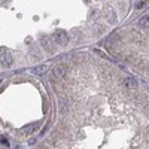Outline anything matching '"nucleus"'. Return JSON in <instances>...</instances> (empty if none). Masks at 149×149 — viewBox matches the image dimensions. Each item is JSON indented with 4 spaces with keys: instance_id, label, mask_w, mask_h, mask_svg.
I'll return each mask as SVG.
<instances>
[{
    "instance_id": "6",
    "label": "nucleus",
    "mask_w": 149,
    "mask_h": 149,
    "mask_svg": "<svg viewBox=\"0 0 149 149\" xmlns=\"http://www.w3.org/2000/svg\"><path fill=\"white\" fill-rule=\"evenodd\" d=\"M43 70H45V66H39V67L36 69V72H37V73H42Z\"/></svg>"
},
{
    "instance_id": "2",
    "label": "nucleus",
    "mask_w": 149,
    "mask_h": 149,
    "mask_svg": "<svg viewBox=\"0 0 149 149\" xmlns=\"http://www.w3.org/2000/svg\"><path fill=\"white\" fill-rule=\"evenodd\" d=\"M66 72H67V66L66 64H57L54 69H52V74L57 78V79H61L66 74Z\"/></svg>"
},
{
    "instance_id": "1",
    "label": "nucleus",
    "mask_w": 149,
    "mask_h": 149,
    "mask_svg": "<svg viewBox=\"0 0 149 149\" xmlns=\"http://www.w3.org/2000/svg\"><path fill=\"white\" fill-rule=\"evenodd\" d=\"M54 40H55L58 45H61V46H66V45L69 43V40H70L69 33H67L66 30H57V31L54 33Z\"/></svg>"
},
{
    "instance_id": "5",
    "label": "nucleus",
    "mask_w": 149,
    "mask_h": 149,
    "mask_svg": "<svg viewBox=\"0 0 149 149\" xmlns=\"http://www.w3.org/2000/svg\"><path fill=\"white\" fill-rule=\"evenodd\" d=\"M139 27L140 29H149V15H145V17H142L140 19H139Z\"/></svg>"
},
{
    "instance_id": "4",
    "label": "nucleus",
    "mask_w": 149,
    "mask_h": 149,
    "mask_svg": "<svg viewBox=\"0 0 149 149\" xmlns=\"http://www.w3.org/2000/svg\"><path fill=\"white\" fill-rule=\"evenodd\" d=\"M0 63H2V66L5 67H9L12 64V57L9 52H2V57H0Z\"/></svg>"
},
{
    "instance_id": "3",
    "label": "nucleus",
    "mask_w": 149,
    "mask_h": 149,
    "mask_svg": "<svg viewBox=\"0 0 149 149\" xmlns=\"http://www.w3.org/2000/svg\"><path fill=\"white\" fill-rule=\"evenodd\" d=\"M124 86H125L128 91H134V90H137L139 84H137V81H136L133 76H128V78L124 79Z\"/></svg>"
}]
</instances>
